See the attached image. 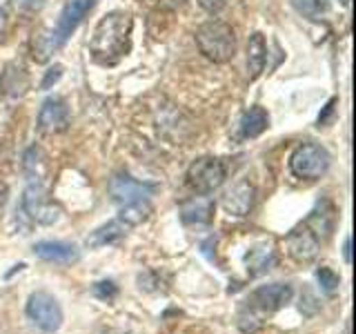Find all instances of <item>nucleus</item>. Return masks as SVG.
Segmentation results:
<instances>
[{
	"label": "nucleus",
	"instance_id": "23",
	"mask_svg": "<svg viewBox=\"0 0 356 334\" xmlns=\"http://www.w3.org/2000/svg\"><path fill=\"white\" fill-rule=\"evenodd\" d=\"M314 276H316V281H318V285H321V289L325 294H334L339 289V283H341V276L332 270V267H327V265H323V267H318V270L314 272Z\"/></svg>",
	"mask_w": 356,
	"mask_h": 334
},
{
	"label": "nucleus",
	"instance_id": "19",
	"mask_svg": "<svg viewBox=\"0 0 356 334\" xmlns=\"http://www.w3.org/2000/svg\"><path fill=\"white\" fill-rule=\"evenodd\" d=\"M270 127V116L263 107H252L250 111H245V116L241 120V134L245 138H256Z\"/></svg>",
	"mask_w": 356,
	"mask_h": 334
},
{
	"label": "nucleus",
	"instance_id": "21",
	"mask_svg": "<svg viewBox=\"0 0 356 334\" xmlns=\"http://www.w3.org/2000/svg\"><path fill=\"white\" fill-rule=\"evenodd\" d=\"M149 214H152V205H149V200L145 198V200H134V203L122 205L118 218L125 223V225L134 228V225H140L143 221H147Z\"/></svg>",
	"mask_w": 356,
	"mask_h": 334
},
{
	"label": "nucleus",
	"instance_id": "17",
	"mask_svg": "<svg viewBox=\"0 0 356 334\" xmlns=\"http://www.w3.org/2000/svg\"><path fill=\"white\" fill-rule=\"evenodd\" d=\"M129 225H125L120 218L116 221H109L105 225H100L98 230H94L92 234L87 237V248H105V245H111L120 241L122 237L127 234Z\"/></svg>",
	"mask_w": 356,
	"mask_h": 334
},
{
	"label": "nucleus",
	"instance_id": "14",
	"mask_svg": "<svg viewBox=\"0 0 356 334\" xmlns=\"http://www.w3.org/2000/svg\"><path fill=\"white\" fill-rule=\"evenodd\" d=\"M274 263H276V252H274V245L270 239L263 241L261 245H256V248H252L248 252V256H245V265H248L250 276L265 274Z\"/></svg>",
	"mask_w": 356,
	"mask_h": 334
},
{
	"label": "nucleus",
	"instance_id": "25",
	"mask_svg": "<svg viewBox=\"0 0 356 334\" xmlns=\"http://www.w3.org/2000/svg\"><path fill=\"white\" fill-rule=\"evenodd\" d=\"M116 294H118V287L114 281H100L94 285V296L100 301H111Z\"/></svg>",
	"mask_w": 356,
	"mask_h": 334
},
{
	"label": "nucleus",
	"instance_id": "1",
	"mask_svg": "<svg viewBox=\"0 0 356 334\" xmlns=\"http://www.w3.org/2000/svg\"><path fill=\"white\" fill-rule=\"evenodd\" d=\"M131 16L127 11H109L98 20L89 51L100 65H116L131 49Z\"/></svg>",
	"mask_w": 356,
	"mask_h": 334
},
{
	"label": "nucleus",
	"instance_id": "18",
	"mask_svg": "<svg viewBox=\"0 0 356 334\" xmlns=\"http://www.w3.org/2000/svg\"><path fill=\"white\" fill-rule=\"evenodd\" d=\"M267 61V45L263 33H252L248 42V67H250V78H259L265 70Z\"/></svg>",
	"mask_w": 356,
	"mask_h": 334
},
{
	"label": "nucleus",
	"instance_id": "13",
	"mask_svg": "<svg viewBox=\"0 0 356 334\" xmlns=\"http://www.w3.org/2000/svg\"><path fill=\"white\" fill-rule=\"evenodd\" d=\"M254 185L248 181H241L234 187H229L225 196H222V207L232 216H248L254 205Z\"/></svg>",
	"mask_w": 356,
	"mask_h": 334
},
{
	"label": "nucleus",
	"instance_id": "28",
	"mask_svg": "<svg viewBox=\"0 0 356 334\" xmlns=\"http://www.w3.org/2000/svg\"><path fill=\"white\" fill-rule=\"evenodd\" d=\"M16 7L25 9V11H36L44 5V0H14Z\"/></svg>",
	"mask_w": 356,
	"mask_h": 334
},
{
	"label": "nucleus",
	"instance_id": "32",
	"mask_svg": "<svg viewBox=\"0 0 356 334\" xmlns=\"http://www.w3.org/2000/svg\"><path fill=\"white\" fill-rule=\"evenodd\" d=\"M343 256H345V261L350 263V239H345V245H343Z\"/></svg>",
	"mask_w": 356,
	"mask_h": 334
},
{
	"label": "nucleus",
	"instance_id": "24",
	"mask_svg": "<svg viewBox=\"0 0 356 334\" xmlns=\"http://www.w3.org/2000/svg\"><path fill=\"white\" fill-rule=\"evenodd\" d=\"M292 3L307 18H318L323 14V0H292Z\"/></svg>",
	"mask_w": 356,
	"mask_h": 334
},
{
	"label": "nucleus",
	"instance_id": "3",
	"mask_svg": "<svg viewBox=\"0 0 356 334\" xmlns=\"http://www.w3.org/2000/svg\"><path fill=\"white\" fill-rule=\"evenodd\" d=\"M332 156L318 143H303L294 150L289 159V170L300 181H318L330 170Z\"/></svg>",
	"mask_w": 356,
	"mask_h": 334
},
{
	"label": "nucleus",
	"instance_id": "20",
	"mask_svg": "<svg viewBox=\"0 0 356 334\" xmlns=\"http://www.w3.org/2000/svg\"><path fill=\"white\" fill-rule=\"evenodd\" d=\"M0 89H3L5 94H11L14 98L22 96L27 89V76H25V70L18 65H9L5 70V76H3V83H0Z\"/></svg>",
	"mask_w": 356,
	"mask_h": 334
},
{
	"label": "nucleus",
	"instance_id": "22",
	"mask_svg": "<svg viewBox=\"0 0 356 334\" xmlns=\"http://www.w3.org/2000/svg\"><path fill=\"white\" fill-rule=\"evenodd\" d=\"M42 167H44V159H42V152L38 148H31L25 154V172L29 176L31 183H40V176H42Z\"/></svg>",
	"mask_w": 356,
	"mask_h": 334
},
{
	"label": "nucleus",
	"instance_id": "12",
	"mask_svg": "<svg viewBox=\"0 0 356 334\" xmlns=\"http://www.w3.org/2000/svg\"><path fill=\"white\" fill-rule=\"evenodd\" d=\"M33 254L47 263H63V265L76 263L81 259V252H78L76 245L65 241H40L33 245Z\"/></svg>",
	"mask_w": 356,
	"mask_h": 334
},
{
	"label": "nucleus",
	"instance_id": "27",
	"mask_svg": "<svg viewBox=\"0 0 356 334\" xmlns=\"http://www.w3.org/2000/svg\"><path fill=\"white\" fill-rule=\"evenodd\" d=\"M225 3L227 0H198V5L205 11H209V14H218V11L225 7Z\"/></svg>",
	"mask_w": 356,
	"mask_h": 334
},
{
	"label": "nucleus",
	"instance_id": "29",
	"mask_svg": "<svg viewBox=\"0 0 356 334\" xmlns=\"http://www.w3.org/2000/svg\"><path fill=\"white\" fill-rule=\"evenodd\" d=\"M163 9H178V7H183L187 0H156Z\"/></svg>",
	"mask_w": 356,
	"mask_h": 334
},
{
	"label": "nucleus",
	"instance_id": "4",
	"mask_svg": "<svg viewBox=\"0 0 356 334\" xmlns=\"http://www.w3.org/2000/svg\"><path fill=\"white\" fill-rule=\"evenodd\" d=\"M27 317L36 323V326L47 332V334H54L58 332L60 326H63V308L60 303L56 301V296H51L49 292H33L27 301Z\"/></svg>",
	"mask_w": 356,
	"mask_h": 334
},
{
	"label": "nucleus",
	"instance_id": "5",
	"mask_svg": "<svg viewBox=\"0 0 356 334\" xmlns=\"http://www.w3.org/2000/svg\"><path fill=\"white\" fill-rule=\"evenodd\" d=\"M225 181V165L218 159L203 156V159L194 161L187 170V185L198 194H209L218 189Z\"/></svg>",
	"mask_w": 356,
	"mask_h": 334
},
{
	"label": "nucleus",
	"instance_id": "8",
	"mask_svg": "<svg viewBox=\"0 0 356 334\" xmlns=\"http://www.w3.org/2000/svg\"><path fill=\"white\" fill-rule=\"evenodd\" d=\"M22 207H25L27 214L42 225H51V223L58 221V209H56L40 183H31L25 189V196H22Z\"/></svg>",
	"mask_w": 356,
	"mask_h": 334
},
{
	"label": "nucleus",
	"instance_id": "6",
	"mask_svg": "<svg viewBox=\"0 0 356 334\" xmlns=\"http://www.w3.org/2000/svg\"><path fill=\"white\" fill-rule=\"evenodd\" d=\"M94 0H70V3L65 5V9L60 11V18L56 22L54 31L49 33V49H56L60 47V45L72 36V31L81 25V20L85 18V14L89 9H92Z\"/></svg>",
	"mask_w": 356,
	"mask_h": 334
},
{
	"label": "nucleus",
	"instance_id": "30",
	"mask_svg": "<svg viewBox=\"0 0 356 334\" xmlns=\"http://www.w3.org/2000/svg\"><path fill=\"white\" fill-rule=\"evenodd\" d=\"M7 194H9V189H7V185H5L3 178H0V212H3V207H5V203H7Z\"/></svg>",
	"mask_w": 356,
	"mask_h": 334
},
{
	"label": "nucleus",
	"instance_id": "31",
	"mask_svg": "<svg viewBox=\"0 0 356 334\" xmlns=\"http://www.w3.org/2000/svg\"><path fill=\"white\" fill-rule=\"evenodd\" d=\"M5 27H7V11L0 7V33L5 31Z\"/></svg>",
	"mask_w": 356,
	"mask_h": 334
},
{
	"label": "nucleus",
	"instance_id": "26",
	"mask_svg": "<svg viewBox=\"0 0 356 334\" xmlns=\"http://www.w3.org/2000/svg\"><path fill=\"white\" fill-rule=\"evenodd\" d=\"M63 76V67L60 65H54L51 70L47 72V76H44V81H42V89H49L54 83H58V78Z\"/></svg>",
	"mask_w": 356,
	"mask_h": 334
},
{
	"label": "nucleus",
	"instance_id": "7",
	"mask_svg": "<svg viewBox=\"0 0 356 334\" xmlns=\"http://www.w3.org/2000/svg\"><path fill=\"white\" fill-rule=\"evenodd\" d=\"M287 252L294 261L298 263H309L316 259V254L321 250V239L312 232L305 223H300L298 228H294L287 234Z\"/></svg>",
	"mask_w": 356,
	"mask_h": 334
},
{
	"label": "nucleus",
	"instance_id": "33",
	"mask_svg": "<svg viewBox=\"0 0 356 334\" xmlns=\"http://www.w3.org/2000/svg\"><path fill=\"white\" fill-rule=\"evenodd\" d=\"M341 3H343V5H345V7H348V5H350V3H352V0H341Z\"/></svg>",
	"mask_w": 356,
	"mask_h": 334
},
{
	"label": "nucleus",
	"instance_id": "11",
	"mask_svg": "<svg viewBox=\"0 0 356 334\" xmlns=\"http://www.w3.org/2000/svg\"><path fill=\"white\" fill-rule=\"evenodd\" d=\"M294 296V287L289 283H270L261 285L252 292V303L263 312H276L285 308Z\"/></svg>",
	"mask_w": 356,
	"mask_h": 334
},
{
	"label": "nucleus",
	"instance_id": "34",
	"mask_svg": "<svg viewBox=\"0 0 356 334\" xmlns=\"http://www.w3.org/2000/svg\"><path fill=\"white\" fill-rule=\"evenodd\" d=\"M109 334H122V332H109Z\"/></svg>",
	"mask_w": 356,
	"mask_h": 334
},
{
	"label": "nucleus",
	"instance_id": "10",
	"mask_svg": "<svg viewBox=\"0 0 356 334\" xmlns=\"http://www.w3.org/2000/svg\"><path fill=\"white\" fill-rule=\"evenodd\" d=\"M67 127H70V107L58 96L47 98L38 111V129L42 134H60Z\"/></svg>",
	"mask_w": 356,
	"mask_h": 334
},
{
	"label": "nucleus",
	"instance_id": "15",
	"mask_svg": "<svg viewBox=\"0 0 356 334\" xmlns=\"http://www.w3.org/2000/svg\"><path fill=\"white\" fill-rule=\"evenodd\" d=\"M211 214H214V200L209 196H194L183 203L181 207V218L189 225H200V223H209Z\"/></svg>",
	"mask_w": 356,
	"mask_h": 334
},
{
	"label": "nucleus",
	"instance_id": "16",
	"mask_svg": "<svg viewBox=\"0 0 356 334\" xmlns=\"http://www.w3.org/2000/svg\"><path fill=\"white\" fill-rule=\"evenodd\" d=\"M334 218H337V214H334V207L325 200V203H318L316 209L305 218V225L314 232L321 241H327L332 230H334Z\"/></svg>",
	"mask_w": 356,
	"mask_h": 334
},
{
	"label": "nucleus",
	"instance_id": "2",
	"mask_svg": "<svg viewBox=\"0 0 356 334\" xmlns=\"http://www.w3.org/2000/svg\"><path fill=\"white\" fill-rule=\"evenodd\" d=\"M196 45L200 54L211 63H227L236 54V33L222 20H207L196 31Z\"/></svg>",
	"mask_w": 356,
	"mask_h": 334
},
{
	"label": "nucleus",
	"instance_id": "9",
	"mask_svg": "<svg viewBox=\"0 0 356 334\" xmlns=\"http://www.w3.org/2000/svg\"><path fill=\"white\" fill-rule=\"evenodd\" d=\"M156 185H149V183H140L136 178H131L127 174H120V176H114L109 183V194L111 198L116 200V203L125 205V203H134V200H145L149 198L154 192H156Z\"/></svg>",
	"mask_w": 356,
	"mask_h": 334
}]
</instances>
